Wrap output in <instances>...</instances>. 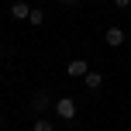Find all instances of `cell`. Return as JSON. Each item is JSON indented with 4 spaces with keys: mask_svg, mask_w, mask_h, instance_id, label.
Masks as SVG:
<instances>
[{
    "mask_svg": "<svg viewBox=\"0 0 131 131\" xmlns=\"http://www.w3.org/2000/svg\"><path fill=\"white\" fill-rule=\"evenodd\" d=\"M59 4H62V7H72V4H76V0H59Z\"/></svg>",
    "mask_w": 131,
    "mask_h": 131,
    "instance_id": "30bf717a",
    "label": "cell"
},
{
    "mask_svg": "<svg viewBox=\"0 0 131 131\" xmlns=\"http://www.w3.org/2000/svg\"><path fill=\"white\" fill-rule=\"evenodd\" d=\"M10 14H14L17 21H28V14H31V7H28L24 0H17V4H10Z\"/></svg>",
    "mask_w": 131,
    "mask_h": 131,
    "instance_id": "5b68a950",
    "label": "cell"
},
{
    "mask_svg": "<svg viewBox=\"0 0 131 131\" xmlns=\"http://www.w3.org/2000/svg\"><path fill=\"white\" fill-rule=\"evenodd\" d=\"M31 131H55V128H52V124H48V121H45V117H38V121H35V128H31Z\"/></svg>",
    "mask_w": 131,
    "mask_h": 131,
    "instance_id": "ba28073f",
    "label": "cell"
},
{
    "mask_svg": "<svg viewBox=\"0 0 131 131\" xmlns=\"http://www.w3.org/2000/svg\"><path fill=\"white\" fill-rule=\"evenodd\" d=\"M48 107H55L52 100H48V93H35V97H31V111L35 114H45Z\"/></svg>",
    "mask_w": 131,
    "mask_h": 131,
    "instance_id": "7a4b0ae2",
    "label": "cell"
},
{
    "mask_svg": "<svg viewBox=\"0 0 131 131\" xmlns=\"http://www.w3.org/2000/svg\"><path fill=\"white\" fill-rule=\"evenodd\" d=\"M28 24H35V28H38V24H45V14H41L38 7H31V14H28Z\"/></svg>",
    "mask_w": 131,
    "mask_h": 131,
    "instance_id": "8992f818",
    "label": "cell"
},
{
    "mask_svg": "<svg viewBox=\"0 0 131 131\" xmlns=\"http://www.w3.org/2000/svg\"><path fill=\"white\" fill-rule=\"evenodd\" d=\"M104 41H107L111 48L124 45V31H121V28H107V31H104Z\"/></svg>",
    "mask_w": 131,
    "mask_h": 131,
    "instance_id": "3957f363",
    "label": "cell"
},
{
    "mask_svg": "<svg viewBox=\"0 0 131 131\" xmlns=\"http://www.w3.org/2000/svg\"><path fill=\"white\" fill-rule=\"evenodd\" d=\"M66 72H69V76H86V72H90V66H86L83 59H72L69 66H66Z\"/></svg>",
    "mask_w": 131,
    "mask_h": 131,
    "instance_id": "277c9868",
    "label": "cell"
},
{
    "mask_svg": "<svg viewBox=\"0 0 131 131\" xmlns=\"http://www.w3.org/2000/svg\"><path fill=\"white\" fill-rule=\"evenodd\" d=\"M83 79H86V86H90V90H97V86L104 83V76H100V72H86Z\"/></svg>",
    "mask_w": 131,
    "mask_h": 131,
    "instance_id": "52a82bcc",
    "label": "cell"
},
{
    "mask_svg": "<svg viewBox=\"0 0 131 131\" xmlns=\"http://www.w3.org/2000/svg\"><path fill=\"white\" fill-rule=\"evenodd\" d=\"M55 114L66 117V121H72V117H76V100H72V97H59V100H55Z\"/></svg>",
    "mask_w": 131,
    "mask_h": 131,
    "instance_id": "6da1fadb",
    "label": "cell"
},
{
    "mask_svg": "<svg viewBox=\"0 0 131 131\" xmlns=\"http://www.w3.org/2000/svg\"><path fill=\"white\" fill-rule=\"evenodd\" d=\"M114 4H117L121 10H124V7H131V0H114Z\"/></svg>",
    "mask_w": 131,
    "mask_h": 131,
    "instance_id": "9c48e42d",
    "label": "cell"
}]
</instances>
